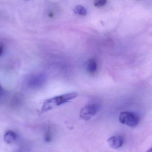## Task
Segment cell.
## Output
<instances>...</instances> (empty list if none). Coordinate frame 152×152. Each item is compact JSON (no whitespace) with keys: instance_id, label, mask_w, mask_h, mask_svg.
<instances>
[{"instance_id":"7","label":"cell","mask_w":152,"mask_h":152,"mask_svg":"<svg viewBox=\"0 0 152 152\" xmlns=\"http://www.w3.org/2000/svg\"><path fill=\"white\" fill-rule=\"evenodd\" d=\"M74 12L75 14L81 16H86L87 13V10L81 5H77L74 9Z\"/></svg>"},{"instance_id":"8","label":"cell","mask_w":152,"mask_h":152,"mask_svg":"<svg viewBox=\"0 0 152 152\" xmlns=\"http://www.w3.org/2000/svg\"><path fill=\"white\" fill-rule=\"evenodd\" d=\"M107 3V0H95L94 4L95 6L98 8L104 6Z\"/></svg>"},{"instance_id":"10","label":"cell","mask_w":152,"mask_h":152,"mask_svg":"<svg viewBox=\"0 0 152 152\" xmlns=\"http://www.w3.org/2000/svg\"><path fill=\"white\" fill-rule=\"evenodd\" d=\"M4 45L2 44H0V57L4 53Z\"/></svg>"},{"instance_id":"12","label":"cell","mask_w":152,"mask_h":152,"mask_svg":"<svg viewBox=\"0 0 152 152\" xmlns=\"http://www.w3.org/2000/svg\"><path fill=\"white\" fill-rule=\"evenodd\" d=\"M1 86H0V93H1Z\"/></svg>"},{"instance_id":"3","label":"cell","mask_w":152,"mask_h":152,"mask_svg":"<svg viewBox=\"0 0 152 152\" xmlns=\"http://www.w3.org/2000/svg\"><path fill=\"white\" fill-rule=\"evenodd\" d=\"M119 120L123 125L134 127L139 124L140 118L138 115L134 113L122 112L120 114Z\"/></svg>"},{"instance_id":"1","label":"cell","mask_w":152,"mask_h":152,"mask_svg":"<svg viewBox=\"0 0 152 152\" xmlns=\"http://www.w3.org/2000/svg\"><path fill=\"white\" fill-rule=\"evenodd\" d=\"M77 96V93L71 92L50 98L44 102L42 107V111L43 112L48 111L69 102Z\"/></svg>"},{"instance_id":"2","label":"cell","mask_w":152,"mask_h":152,"mask_svg":"<svg viewBox=\"0 0 152 152\" xmlns=\"http://www.w3.org/2000/svg\"><path fill=\"white\" fill-rule=\"evenodd\" d=\"M100 109L101 105L98 103H90L82 108L80 113V117L83 120L87 121L95 116Z\"/></svg>"},{"instance_id":"9","label":"cell","mask_w":152,"mask_h":152,"mask_svg":"<svg viewBox=\"0 0 152 152\" xmlns=\"http://www.w3.org/2000/svg\"><path fill=\"white\" fill-rule=\"evenodd\" d=\"M45 140L46 142H49L51 140V137L49 133H47L45 136Z\"/></svg>"},{"instance_id":"6","label":"cell","mask_w":152,"mask_h":152,"mask_svg":"<svg viewBox=\"0 0 152 152\" xmlns=\"http://www.w3.org/2000/svg\"><path fill=\"white\" fill-rule=\"evenodd\" d=\"M17 138L16 133L12 131H8L4 134V141L7 144L12 143Z\"/></svg>"},{"instance_id":"11","label":"cell","mask_w":152,"mask_h":152,"mask_svg":"<svg viewBox=\"0 0 152 152\" xmlns=\"http://www.w3.org/2000/svg\"><path fill=\"white\" fill-rule=\"evenodd\" d=\"M146 152H152V148L151 149H150V150H148L147 151H146Z\"/></svg>"},{"instance_id":"5","label":"cell","mask_w":152,"mask_h":152,"mask_svg":"<svg viewBox=\"0 0 152 152\" xmlns=\"http://www.w3.org/2000/svg\"><path fill=\"white\" fill-rule=\"evenodd\" d=\"M86 69L90 75H94L97 70V64L94 59H91L86 61L85 65Z\"/></svg>"},{"instance_id":"4","label":"cell","mask_w":152,"mask_h":152,"mask_svg":"<svg viewBox=\"0 0 152 152\" xmlns=\"http://www.w3.org/2000/svg\"><path fill=\"white\" fill-rule=\"evenodd\" d=\"M109 146L113 149H118L122 146L123 139L120 136H114L110 137L107 140Z\"/></svg>"}]
</instances>
